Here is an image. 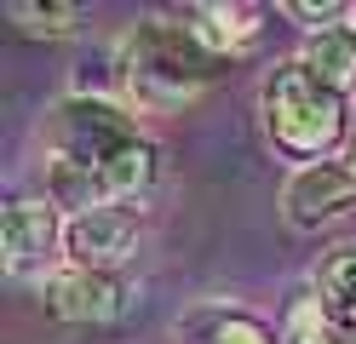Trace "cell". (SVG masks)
Masks as SVG:
<instances>
[{"instance_id":"cell-1","label":"cell","mask_w":356,"mask_h":344,"mask_svg":"<svg viewBox=\"0 0 356 344\" xmlns=\"http://www.w3.org/2000/svg\"><path fill=\"white\" fill-rule=\"evenodd\" d=\"M115 63H121V98L144 115H172L195 104L225 69V58H213L190 23H167V17L138 23L121 40Z\"/></svg>"},{"instance_id":"cell-2","label":"cell","mask_w":356,"mask_h":344,"mask_svg":"<svg viewBox=\"0 0 356 344\" xmlns=\"http://www.w3.org/2000/svg\"><path fill=\"white\" fill-rule=\"evenodd\" d=\"M259 104H264V126H270L276 149H287L293 161H305V167L322 161L345 138V98L327 81L310 75L305 58L276 63L270 75H264Z\"/></svg>"},{"instance_id":"cell-3","label":"cell","mask_w":356,"mask_h":344,"mask_svg":"<svg viewBox=\"0 0 356 344\" xmlns=\"http://www.w3.org/2000/svg\"><path fill=\"white\" fill-rule=\"evenodd\" d=\"M63 224L58 218V201H12L6 218H0V264H6V275H17V281H35L40 287L52 281V264L63 259Z\"/></svg>"},{"instance_id":"cell-4","label":"cell","mask_w":356,"mask_h":344,"mask_svg":"<svg viewBox=\"0 0 356 344\" xmlns=\"http://www.w3.org/2000/svg\"><path fill=\"white\" fill-rule=\"evenodd\" d=\"M40 298H47V310L58 321H115L132 310V287L115 270H75V264L58 270L40 287Z\"/></svg>"},{"instance_id":"cell-5","label":"cell","mask_w":356,"mask_h":344,"mask_svg":"<svg viewBox=\"0 0 356 344\" xmlns=\"http://www.w3.org/2000/svg\"><path fill=\"white\" fill-rule=\"evenodd\" d=\"M132 241H138V213L132 206H92V213H70L63 224V259L75 270H115Z\"/></svg>"},{"instance_id":"cell-6","label":"cell","mask_w":356,"mask_h":344,"mask_svg":"<svg viewBox=\"0 0 356 344\" xmlns=\"http://www.w3.org/2000/svg\"><path fill=\"white\" fill-rule=\"evenodd\" d=\"M350 206H356V178H350V167H333V161L299 167L282 190V213L293 229H322L339 213H350Z\"/></svg>"},{"instance_id":"cell-7","label":"cell","mask_w":356,"mask_h":344,"mask_svg":"<svg viewBox=\"0 0 356 344\" xmlns=\"http://www.w3.org/2000/svg\"><path fill=\"white\" fill-rule=\"evenodd\" d=\"M259 17L264 12L248 6V0H207V6H195L184 23L195 29V40H202L213 58H230V52H241V46L259 40V29H264Z\"/></svg>"},{"instance_id":"cell-8","label":"cell","mask_w":356,"mask_h":344,"mask_svg":"<svg viewBox=\"0 0 356 344\" xmlns=\"http://www.w3.org/2000/svg\"><path fill=\"white\" fill-rule=\"evenodd\" d=\"M178 338L184 344H276L264 321H253L248 310H230V304H195L178 321Z\"/></svg>"},{"instance_id":"cell-9","label":"cell","mask_w":356,"mask_h":344,"mask_svg":"<svg viewBox=\"0 0 356 344\" xmlns=\"http://www.w3.org/2000/svg\"><path fill=\"white\" fill-rule=\"evenodd\" d=\"M305 69L316 81H327L339 98H350L356 92V29H322V35H310L305 40Z\"/></svg>"},{"instance_id":"cell-10","label":"cell","mask_w":356,"mask_h":344,"mask_svg":"<svg viewBox=\"0 0 356 344\" xmlns=\"http://www.w3.org/2000/svg\"><path fill=\"white\" fill-rule=\"evenodd\" d=\"M316 304L327 310V321L356 327V241L322 252V264H316Z\"/></svg>"},{"instance_id":"cell-11","label":"cell","mask_w":356,"mask_h":344,"mask_svg":"<svg viewBox=\"0 0 356 344\" xmlns=\"http://www.w3.org/2000/svg\"><path fill=\"white\" fill-rule=\"evenodd\" d=\"M6 17L17 23V29H24V35H47V40H58V35H75L81 29V6H75V0H12V6H6Z\"/></svg>"},{"instance_id":"cell-12","label":"cell","mask_w":356,"mask_h":344,"mask_svg":"<svg viewBox=\"0 0 356 344\" xmlns=\"http://www.w3.org/2000/svg\"><path fill=\"white\" fill-rule=\"evenodd\" d=\"M282 344H345V338H333V327H327V310L316 304V298H299V304L287 310Z\"/></svg>"},{"instance_id":"cell-13","label":"cell","mask_w":356,"mask_h":344,"mask_svg":"<svg viewBox=\"0 0 356 344\" xmlns=\"http://www.w3.org/2000/svg\"><path fill=\"white\" fill-rule=\"evenodd\" d=\"M287 17H299V23H310V29H339V23H333V17H339V6H316V0H287V6H282Z\"/></svg>"},{"instance_id":"cell-14","label":"cell","mask_w":356,"mask_h":344,"mask_svg":"<svg viewBox=\"0 0 356 344\" xmlns=\"http://www.w3.org/2000/svg\"><path fill=\"white\" fill-rule=\"evenodd\" d=\"M345 167H350V178H356V138L345 144Z\"/></svg>"}]
</instances>
